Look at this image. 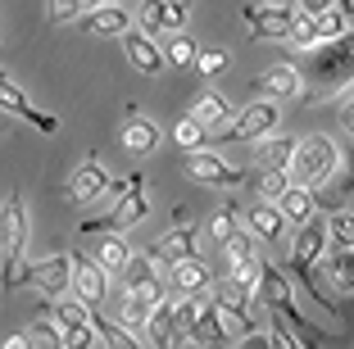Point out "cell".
Instances as JSON below:
<instances>
[{"label": "cell", "mask_w": 354, "mask_h": 349, "mask_svg": "<svg viewBox=\"0 0 354 349\" xmlns=\"http://www.w3.org/2000/svg\"><path fill=\"white\" fill-rule=\"evenodd\" d=\"M345 86H354V28L345 32V37H336V41L313 50L309 77H304V100L309 104L336 100Z\"/></svg>", "instance_id": "obj_1"}, {"label": "cell", "mask_w": 354, "mask_h": 349, "mask_svg": "<svg viewBox=\"0 0 354 349\" xmlns=\"http://www.w3.org/2000/svg\"><path fill=\"white\" fill-rule=\"evenodd\" d=\"M118 191V200H114V209L104 218H91V223H82V232H127V227H136V223H146V214H150V200H146V177L141 173H132L127 182H118L114 186Z\"/></svg>", "instance_id": "obj_2"}, {"label": "cell", "mask_w": 354, "mask_h": 349, "mask_svg": "<svg viewBox=\"0 0 354 349\" xmlns=\"http://www.w3.org/2000/svg\"><path fill=\"white\" fill-rule=\"evenodd\" d=\"M336 141L332 136H323V132H313V136H304L300 141V150H295V164H291V177H295V186H318L327 182V177L336 173Z\"/></svg>", "instance_id": "obj_3"}, {"label": "cell", "mask_w": 354, "mask_h": 349, "mask_svg": "<svg viewBox=\"0 0 354 349\" xmlns=\"http://www.w3.org/2000/svg\"><path fill=\"white\" fill-rule=\"evenodd\" d=\"M14 286H32L37 295H46V299H64V290L73 286V249H68V254H50V258H37V263L19 267Z\"/></svg>", "instance_id": "obj_4"}, {"label": "cell", "mask_w": 354, "mask_h": 349, "mask_svg": "<svg viewBox=\"0 0 354 349\" xmlns=\"http://www.w3.org/2000/svg\"><path fill=\"white\" fill-rule=\"evenodd\" d=\"M23 249H28V205L23 196H5V223H0V254H5V290H14V277H19Z\"/></svg>", "instance_id": "obj_5"}, {"label": "cell", "mask_w": 354, "mask_h": 349, "mask_svg": "<svg viewBox=\"0 0 354 349\" xmlns=\"http://www.w3.org/2000/svg\"><path fill=\"white\" fill-rule=\"evenodd\" d=\"M345 32H350V14H341V10L300 14V23L291 28V37H286V41H291L295 50H318V46L336 41V37H345Z\"/></svg>", "instance_id": "obj_6"}, {"label": "cell", "mask_w": 354, "mask_h": 349, "mask_svg": "<svg viewBox=\"0 0 354 349\" xmlns=\"http://www.w3.org/2000/svg\"><path fill=\"white\" fill-rule=\"evenodd\" d=\"M277 123H281L277 100H250L236 113V123L223 127V141H263V136L277 132Z\"/></svg>", "instance_id": "obj_7"}, {"label": "cell", "mask_w": 354, "mask_h": 349, "mask_svg": "<svg viewBox=\"0 0 354 349\" xmlns=\"http://www.w3.org/2000/svg\"><path fill=\"white\" fill-rule=\"evenodd\" d=\"M0 109H5V118H23V123H32L37 132H46V136L59 132V118L37 109V104L28 100V91L14 82V73H5V77H0Z\"/></svg>", "instance_id": "obj_8"}, {"label": "cell", "mask_w": 354, "mask_h": 349, "mask_svg": "<svg viewBox=\"0 0 354 349\" xmlns=\"http://www.w3.org/2000/svg\"><path fill=\"white\" fill-rule=\"evenodd\" d=\"M182 173H187L196 186H241V182H245V177H241L227 159H218V154L205 150V145H200V150H187Z\"/></svg>", "instance_id": "obj_9"}, {"label": "cell", "mask_w": 354, "mask_h": 349, "mask_svg": "<svg viewBox=\"0 0 354 349\" xmlns=\"http://www.w3.org/2000/svg\"><path fill=\"white\" fill-rule=\"evenodd\" d=\"M73 295L82 299V304H91V308H100L104 299H109V267H104L95 254L86 258V254L73 249Z\"/></svg>", "instance_id": "obj_10"}, {"label": "cell", "mask_w": 354, "mask_h": 349, "mask_svg": "<svg viewBox=\"0 0 354 349\" xmlns=\"http://www.w3.org/2000/svg\"><path fill=\"white\" fill-rule=\"evenodd\" d=\"M245 28L250 37H291V28L300 23V5H245Z\"/></svg>", "instance_id": "obj_11"}, {"label": "cell", "mask_w": 354, "mask_h": 349, "mask_svg": "<svg viewBox=\"0 0 354 349\" xmlns=\"http://www.w3.org/2000/svg\"><path fill=\"white\" fill-rule=\"evenodd\" d=\"M123 50H127V59H132V68L141 73V77H159V73H164V64H168L159 37H150L146 28L123 32Z\"/></svg>", "instance_id": "obj_12"}, {"label": "cell", "mask_w": 354, "mask_h": 349, "mask_svg": "<svg viewBox=\"0 0 354 349\" xmlns=\"http://www.w3.org/2000/svg\"><path fill=\"white\" fill-rule=\"evenodd\" d=\"M123 277V290H132V295H141V299H150V304H159V299H168V290H164V277H159V267H155V258L150 254H136L132 263L118 272Z\"/></svg>", "instance_id": "obj_13"}, {"label": "cell", "mask_w": 354, "mask_h": 349, "mask_svg": "<svg viewBox=\"0 0 354 349\" xmlns=\"http://www.w3.org/2000/svg\"><path fill=\"white\" fill-rule=\"evenodd\" d=\"M68 200L73 205H91V200H100L104 191H114V182H109V168L100 164V159H86L82 168H73V177H68Z\"/></svg>", "instance_id": "obj_14"}, {"label": "cell", "mask_w": 354, "mask_h": 349, "mask_svg": "<svg viewBox=\"0 0 354 349\" xmlns=\"http://www.w3.org/2000/svg\"><path fill=\"white\" fill-rule=\"evenodd\" d=\"M227 313H223L214 299H200V318H196V336H191V345L196 349H227L232 345V336H227Z\"/></svg>", "instance_id": "obj_15"}, {"label": "cell", "mask_w": 354, "mask_h": 349, "mask_svg": "<svg viewBox=\"0 0 354 349\" xmlns=\"http://www.w3.org/2000/svg\"><path fill=\"white\" fill-rule=\"evenodd\" d=\"M254 86H259L268 100H295V95H304V73L295 68V64H268V68L254 77Z\"/></svg>", "instance_id": "obj_16"}, {"label": "cell", "mask_w": 354, "mask_h": 349, "mask_svg": "<svg viewBox=\"0 0 354 349\" xmlns=\"http://www.w3.org/2000/svg\"><path fill=\"white\" fill-rule=\"evenodd\" d=\"M141 28H146L150 37L182 32L187 28V5H182V0H141Z\"/></svg>", "instance_id": "obj_17"}, {"label": "cell", "mask_w": 354, "mask_h": 349, "mask_svg": "<svg viewBox=\"0 0 354 349\" xmlns=\"http://www.w3.org/2000/svg\"><path fill=\"white\" fill-rule=\"evenodd\" d=\"M168 281H173L177 295H209L218 277H214V267H209L200 254H191V258H182V263H173Z\"/></svg>", "instance_id": "obj_18"}, {"label": "cell", "mask_w": 354, "mask_h": 349, "mask_svg": "<svg viewBox=\"0 0 354 349\" xmlns=\"http://www.w3.org/2000/svg\"><path fill=\"white\" fill-rule=\"evenodd\" d=\"M200 236H196V227H173V232H168V236H159L155 245L146 249L150 258H155V263H182V258H191V254H200Z\"/></svg>", "instance_id": "obj_19"}, {"label": "cell", "mask_w": 354, "mask_h": 349, "mask_svg": "<svg viewBox=\"0 0 354 349\" xmlns=\"http://www.w3.org/2000/svg\"><path fill=\"white\" fill-rule=\"evenodd\" d=\"M245 227H250L259 240H268V245H272V240H281V232H286L291 223H286L281 205H272V200H259V205L245 209Z\"/></svg>", "instance_id": "obj_20"}, {"label": "cell", "mask_w": 354, "mask_h": 349, "mask_svg": "<svg viewBox=\"0 0 354 349\" xmlns=\"http://www.w3.org/2000/svg\"><path fill=\"white\" fill-rule=\"evenodd\" d=\"M82 32L86 37H123V32H132V19L123 5H100V10L82 14Z\"/></svg>", "instance_id": "obj_21"}, {"label": "cell", "mask_w": 354, "mask_h": 349, "mask_svg": "<svg viewBox=\"0 0 354 349\" xmlns=\"http://www.w3.org/2000/svg\"><path fill=\"white\" fill-rule=\"evenodd\" d=\"M295 150H300L295 136H263V141L254 145V168H286V173H291Z\"/></svg>", "instance_id": "obj_22"}, {"label": "cell", "mask_w": 354, "mask_h": 349, "mask_svg": "<svg viewBox=\"0 0 354 349\" xmlns=\"http://www.w3.org/2000/svg\"><path fill=\"white\" fill-rule=\"evenodd\" d=\"M318 272L327 277V286L341 290V295H354V249H327Z\"/></svg>", "instance_id": "obj_23"}, {"label": "cell", "mask_w": 354, "mask_h": 349, "mask_svg": "<svg viewBox=\"0 0 354 349\" xmlns=\"http://www.w3.org/2000/svg\"><path fill=\"white\" fill-rule=\"evenodd\" d=\"M118 141H123L127 154H136V159H146V154L159 150V127L150 123V118H127L123 132H118Z\"/></svg>", "instance_id": "obj_24"}, {"label": "cell", "mask_w": 354, "mask_h": 349, "mask_svg": "<svg viewBox=\"0 0 354 349\" xmlns=\"http://www.w3.org/2000/svg\"><path fill=\"white\" fill-rule=\"evenodd\" d=\"M191 118H200L209 132H223V127H227V118H232L227 95L214 91V86H209V91H200V95H196V104H191Z\"/></svg>", "instance_id": "obj_25"}, {"label": "cell", "mask_w": 354, "mask_h": 349, "mask_svg": "<svg viewBox=\"0 0 354 349\" xmlns=\"http://www.w3.org/2000/svg\"><path fill=\"white\" fill-rule=\"evenodd\" d=\"M277 205H281V214H286L291 227H304V223L318 218V191H313V186H291Z\"/></svg>", "instance_id": "obj_26"}, {"label": "cell", "mask_w": 354, "mask_h": 349, "mask_svg": "<svg viewBox=\"0 0 354 349\" xmlns=\"http://www.w3.org/2000/svg\"><path fill=\"white\" fill-rule=\"evenodd\" d=\"M146 336H150V349H177V327H173V299H159L155 313L146 322Z\"/></svg>", "instance_id": "obj_27"}, {"label": "cell", "mask_w": 354, "mask_h": 349, "mask_svg": "<svg viewBox=\"0 0 354 349\" xmlns=\"http://www.w3.org/2000/svg\"><path fill=\"white\" fill-rule=\"evenodd\" d=\"M245 186L259 191V200H272V205H277V200L295 186V177L286 173V168H254V173L245 177Z\"/></svg>", "instance_id": "obj_28"}, {"label": "cell", "mask_w": 354, "mask_h": 349, "mask_svg": "<svg viewBox=\"0 0 354 349\" xmlns=\"http://www.w3.org/2000/svg\"><path fill=\"white\" fill-rule=\"evenodd\" d=\"M95 331H100V345L104 349H141L136 345V331L127 327V322H118V318H104L100 308H95Z\"/></svg>", "instance_id": "obj_29"}, {"label": "cell", "mask_w": 354, "mask_h": 349, "mask_svg": "<svg viewBox=\"0 0 354 349\" xmlns=\"http://www.w3.org/2000/svg\"><path fill=\"white\" fill-rule=\"evenodd\" d=\"M95 258H100L109 272H123L127 263H132V245H127L123 236H109V232H100V240H95Z\"/></svg>", "instance_id": "obj_30"}, {"label": "cell", "mask_w": 354, "mask_h": 349, "mask_svg": "<svg viewBox=\"0 0 354 349\" xmlns=\"http://www.w3.org/2000/svg\"><path fill=\"white\" fill-rule=\"evenodd\" d=\"M327 236H332V249H354V214L350 209H327Z\"/></svg>", "instance_id": "obj_31"}, {"label": "cell", "mask_w": 354, "mask_h": 349, "mask_svg": "<svg viewBox=\"0 0 354 349\" xmlns=\"http://www.w3.org/2000/svg\"><path fill=\"white\" fill-rule=\"evenodd\" d=\"M50 313L59 318V327H64V331H68V327H91V318H95V308H91V304H82L77 295H73V299H59Z\"/></svg>", "instance_id": "obj_32"}, {"label": "cell", "mask_w": 354, "mask_h": 349, "mask_svg": "<svg viewBox=\"0 0 354 349\" xmlns=\"http://www.w3.org/2000/svg\"><path fill=\"white\" fill-rule=\"evenodd\" d=\"M150 313H155V304L141 295H132V290H123V308H118V322H127L132 331H146Z\"/></svg>", "instance_id": "obj_33"}, {"label": "cell", "mask_w": 354, "mask_h": 349, "mask_svg": "<svg viewBox=\"0 0 354 349\" xmlns=\"http://www.w3.org/2000/svg\"><path fill=\"white\" fill-rule=\"evenodd\" d=\"M164 55H168L173 68H196L200 64V46L191 41V37H182V32H173V41L164 46Z\"/></svg>", "instance_id": "obj_34"}, {"label": "cell", "mask_w": 354, "mask_h": 349, "mask_svg": "<svg viewBox=\"0 0 354 349\" xmlns=\"http://www.w3.org/2000/svg\"><path fill=\"white\" fill-rule=\"evenodd\" d=\"M205 132H209V127L200 123V118H191V113H187V118L173 127V141H177V150L187 154V150H200V145H205Z\"/></svg>", "instance_id": "obj_35"}, {"label": "cell", "mask_w": 354, "mask_h": 349, "mask_svg": "<svg viewBox=\"0 0 354 349\" xmlns=\"http://www.w3.org/2000/svg\"><path fill=\"white\" fill-rule=\"evenodd\" d=\"M254 240H259L254 232H236V236L223 245V263L232 267V263H245V258H254Z\"/></svg>", "instance_id": "obj_36"}, {"label": "cell", "mask_w": 354, "mask_h": 349, "mask_svg": "<svg viewBox=\"0 0 354 349\" xmlns=\"http://www.w3.org/2000/svg\"><path fill=\"white\" fill-rule=\"evenodd\" d=\"M236 232H241V227H236V209H223V214H214V218H209V240H214V245H227V240L232 236H236Z\"/></svg>", "instance_id": "obj_37"}, {"label": "cell", "mask_w": 354, "mask_h": 349, "mask_svg": "<svg viewBox=\"0 0 354 349\" xmlns=\"http://www.w3.org/2000/svg\"><path fill=\"white\" fill-rule=\"evenodd\" d=\"M46 14H50V23H73L82 14H91V5L86 0H46Z\"/></svg>", "instance_id": "obj_38"}, {"label": "cell", "mask_w": 354, "mask_h": 349, "mask_svg": "<svg viewBox=\"0 0 354 349\" xmlns=\"http://www.w3.org/2000/svg\"><path fill=\"white\" fill-rule=\"evenodd\" d=\"M95 345H100L95 322H91V327H68V331H64V349H95Z\"/></svg>", "instance_id": "obj_39"}, {"label": "cell", "mask_w": 354, "mask_h": 349, "mask_svg": "<svg viewBox=\"0 0 354 349\" xmlns=\"http://www.w3.org/2000/svg\"><path fill=\"white\" fill-rule=\"evenodd\" d=\"M200 73H205V77H218L223 68H227V55L223 50H200V64H196Z\"/></svg>", "instance_id": "obj_40"}, {"label": "cell", "mask_w": 354, "mask_h": 349, "mask_svg": "<svg viewBox=\"0 0 354 349\" xmlns=\"http://www.w3.org/2000/svg\"><path fill=\"white\" fill-rule=\"evenodd\" d=\"M300 5V14H327V10H336V0H295Z\"/></svg>", "instance_id": "obj_41"}, {"label": "cell", "mask_w": 354, "mask_h": 349, "mask_svg": "<svg viewBox=\"0 0 354 349\" xmlns=\"http://www.w3.org/2000/svg\"><path fill=\"white\" fill-rule=\"evenodd\" d=\"M0 349H32V331H14V336H5Z\"/></svg>", "instance_id": "obj_42"}, {"label": "cell", "mask_w": 354, "mask_h": 349, "mask_svg": "<svg viewBox=\"0 0 354 349\" xmlns=\"http://www.w3.org/2000/svg\"><path fill=\"white\" fill-rule=\"evenodd\" d=\"M341 127L354 136V100H345V104H341Z\"/></svg>", "instance_id": "obj_43"}, {"label": "cell", "mask_w": 354, "mask_h": 349, "mask_svg": "<svg viewBox=\"0 0 354 349\" xmlns=\"http://www.w3.org/2000/svg\"><path fill=\"white\" fill-rule=\"evenodd\" d=\"M345 164H350V186H354V150H345Z\"/></svg>", "instance_id": "obj_44"}, {"label": "cell", "mask_w": 354, "mask_h": 349, "mask_svg": "<svg viewBox=\"0 0 354 349\" xmlns=\"http://www.w3.org/2000/svg\"><path fill=\"white\" fill-rule=\"evenodd\" d=\"M341 10H345V14H350V19H354V0H341Z\"/></svg>", "instance_id": "obj_45"}, {"label": "cell", "mask_w": 354, "mask_h": 349, "mask_svg": "<svg viewBox=\"0 0 354 349\" xmlns=\"http://www.w3.org/2000/svg\"><path fill=\"white\" fill-rule=\"evenodd\" d=\"M104 5H123V0H104Z\"/></svg>", "instance_id": "obj_46"}]
</instances>
